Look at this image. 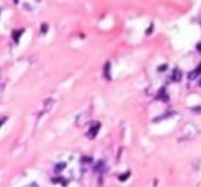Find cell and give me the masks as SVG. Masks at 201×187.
<instances>
[{
    "instance_id": "cell-10",
    "label": "cell",
    "mask_w": 201,
    "mask_h": 187,
    "mask_svg": "<svg viewBox=\"0 0 201 187\" xmlns=\"http://www.w3.org/2000/svg\"><path fill=\"white\" fill-rule=\"evenodd\" d=\"M197 49H198V50L201 52V43H198V45H197Z\"/></svg>"
},
{
    "instance_id": "cell-1",
    "label": "cell",
    "mask_w": 201,
    "mask_h": 187,
    "mask_svg": "<svg viewBox=\"0 0 201 187\" xmlns=\"http://www.w3.org/2000/svg\"><path fill=\"white\" fill-rule=\"evenodd\" d=\"M181 71L178 69V68H175L174 71H172V74H171V81H174V82H178V81H181Z\"/></svg>"
},
{
    "instance_id": "cell-4",
    "label": "cell",
    "mask_w": 201,
    "mask_h": 187,
    "mask_svg": "<svg viewBox=\"0 0 201 187\" xmlns=\"http://www.w3.org/2000/svg\"><path fill=\"white\" fill-rule=\"evenodd\" d=\"M169 115H174V112H172V111L167 112V114H164L162 117H158V118H155L154 121H155V122H157V121H161V119H164V118H167V117H169Z\"/></svg>"
},
{
    "instance_id": "cell-11",
    "label": "cell",
    "mask_w": 201,
    "mask_h": 187,
    "mask_svg": "<svg viewBox=\"0 0 201 187\" xmlns=\"http://www.w3.org/2000/svg\"><path fill=\"white\" fill-rule=\"evenodd\" d=\"M198 85H200V86H201V79H200V81H198Z\"/></svg>"
},
{
    "instance_id": "cell-8",
    "label": "cell",
    "mask_w": 201,
    "mask_h": 187,
    "mask_svg": "<svg viewBox=\"0 0 201 187\" xmlns=\"http://www.w3.org/2000/svg\"><path fill=\"white\" fill-rule=\"evenodd\" d=\"M128 176H129V173H126L125 176H121V180H122V181H125V179H126Z\"/></svg>"
},
{
    "instance_id": "cell-3",
    "label": "cell",
    "mask_w": 201,
    "mask_h": 187,
    "mask_svg": "<svg viewBox=\"0 0 201 187\" xmlns=\"http://www.w3.org/2000/svg\"><path fill=\"white\" fill-rule=\"evenodd\" d=\"M157 99L168 101V95H167V92H165V89H164V88H161V89H160V92H158V95H157Z\"/></svg>"
},
{
    "instance_id": "cell-9",
    "label": "cell",
    "mask_w": 201,
    "mask_h": 187,
    "mask_svg": "<svg viewBox=\"0 0 201 187\" xmlns=\"http://www.w3.org/2000/svg\"><path fill=\"white\" fill-rule=\"evenodd\" d=\"M165 69H167V66H165V65H164V66H161V68H158V71H165Z\"/></svg>"
},
{
    "instance_id": "cell-5",
    "label": "cell",
    "mask_w": 201,
    "mask_h": 187,
    "mask_svg": "<svg viewBox=\"0 0 201 187\" xmlns=\"http://www.w3.org/2000/svg\"><path fill=\"white\" fill-rule=\"evenodd\" d=\"M98 128H99V124H96V125L93 127V130H92V131H89V135H91V137H95V132L98 131Z\"/></svg>"
},
{
    "instance_id": "cell-2",
    "label": "cell",
    "mask_w": 201,
    "mask_h": 187,
    "mask_svg": "<svg viewBox=\"0 0 201 187\" xmlns=\"http://www.w3.org/2000/svg\"><path fill=\"white\" fill-rule=\"evenodd\" d=\"M200 74H201V63L197 66V69H196V71H191V72L188 74V78H190V79H197Z\"/></svg>"
},
{
    "instance_id": "cell-6",
    "label": "cell",
    "mask_w": 201,
    "mask_h": 187,
    "mask_svg": "<svg viewBox=\"0 0 201 187\" xmlns=\"http://www.w3.org/2000/svg\"><path fill=\"white\" fill-rule=\"evenodd\" d=\"M109 65L111 63H106V66H105V76L109 79Z\"/></svg>"
},
{
    "instance_id": "cell-7",
    "label": "cell",
    "mask_w": 201,
    "mask_h": 187,
    "mask_svg": "<svg viewBox=\"0 0 201 187\" xmlns=\"http://www.w3.org/2000/svg\"><path fill=\"white\" fill-rule=\"evenodd\" d=\"M191 111L193 112H201V107H193Z\"/></svg>"
}]
</instances>
